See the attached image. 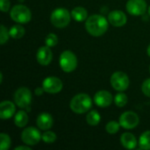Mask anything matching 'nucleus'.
Masks as SVG:
<instances>
[{"label": "nucleus", "mask_w": 150, "mask_h": 150, "mask_svg": "<svg viewBox=\"0 0 150 150\" xmlns=\"http://www.w3.org/2000/svg\"><path fill=\"white\" fill-rule=\"evenodd\" d=\"M44 92H45V91H44L43 87H37L34 90V93L36 96H41V95H43Z\"/></svg>", "instance_id": "7c9ffc66"}, {"label": "nucleus", "mask_w": 150, "mask_h": 150, "mask_svg": "<svg viewBox=\"0 0 150 150\" xmlns=\"http://www.w3.org/2000/svg\"><path fill=\"white\" fill-rule=\"evenodd\" d=\"M112 95L108 91H99L94 95V102L95 104L101 108L108 107L112 105L113 101Z\"/></svg>", "instance_id": "f8f14e48"}, {"label": "nucleus", "mask_w": 150, "mask_h": 150, "mask_svg": "<svg viewBox=\"0 0 150 150\" xmlns=\"http://www.w3.org/2000/svg\"><path fill=\"white\" fill-rule=\"evenodd\" d=\"M10 0H0V8L3 12H7L10 10Z\"/></svg>", "instance_id": "c756f323"}, {"label": "nucleus", "mask_w": 150, "mask_h": 150, "mask_svg": "<svg viewBox=\"0 0 150 150\" xmlns=\"http://www.w3.org/2000/svg\"><path fill=\"white\" fill-rule=\"evenodd\" d=\"M147 54H148V55L150 57V44L149 45L148 48H147Z\"/></svg>", "instance_id": "473e14b6"}, {"label": "nucleus", "mask_w": 150, "mask_h": 150, "mask_svg": "<svg viewBox=\"0 0 150 150\" xmlns=\"http://www.w3.org/2000/svg\"><path fill=\"white\" fill-rule=\"evenodd\" d=\"M36 124H37V127H39V129L47 131V130H49L53 127L54 120L50 113L41 112L37 117Z\"/></svg>", "instance_id": "2eb2a0df"}, {"label": "nucleus", "mask_w": 150, "mask_h": 150, "mask_svg": "<svg viewBox=\"0 0 150 150\" xmlns=\"http://www.w3.org/2000/svg\"><path fill=\"white\" fill-rule=\"evenodd\" d=\"M9 33H10V36L12 39L18 40L24 36L25 28L21 25H14L11 27V29L9 30Z\"/></svg>", "instance_id": "4be33fe9"}, {"label": "nucleus", "mask_w": 150, "mask_h": 150, "mask_svg": "<svg viewBox=\"0 0 150 150\" xmlns=\"http://www.w3.org/2000/svg\"><path fill=\"white\" fill-rule=\"evenodd\" d=\"M126 9L130 15L142 16L147 11V3L145 0H128Z\"/></svg>", "instance_id": "9b49d317"}, {"label": "nucleus", "mask_w": 150, "mask_h": 150, "mask_svg": "<svg viewBox=\"0 0 150 150\" xmlns=\"http://www.w3.org/2000/svg\"><path fill=\"white\" fill-rule=\"evenodd\" d=\"M3 82V73H0V83Z\"/></svg>", "instance_id": "72a5a7b5"}, {"label": "nucleus", "mask_w": 150, "mask_h": 150, "mask_svg": "<svg viewBox=\"0 0 150 150\" xmlns=\"http://www.w3.org/2000/svg\"><path fill=\"white\" fill-rule=\"evenodd\" d=\"M10 16L11 18L18 24H26L32 18V12L25 5L17 4L11 8Z\"/></svg>", "instance_id": "20e7f679"}, {"label": "nucleus", "mask_w": 150, "mask_h": 150, "mask_svg": "<svg viewBox=\"0 0 150 150\" xmlns=\"http://www.w3.org/2000/svg\"><path fill=\"white\" fill-rule=\"evenodd\" d=\"M142 91L146 97L150 98V78L146 79L142 85Z\"/></svg>", "instance_id": "c85d7f7f"}, {"label": "nucleus", "mask_w": 150, "mask_h": 150, "mask_svg": "<svg viewBox=\"0 0 150 150\" xmlns=\"http://www.w3.org/2000/svg\"><path fill=\"white\" fill-rule=\"evenodd\" d=\"M58 43V37L56 34L54 33H48L47 36H46V39H45V44L49 47H54L55 45H57Z\"/></svg>", "instance_id": "bb28decb"}, {"label": "nucleus", "mask_w": 150, "mask_h": 150, "mask_svg": "<svg viewBox=\"0 0 150 150\" xmlns=\"http://www.w3.org/2000/svg\"><path fill=\"white\" fill-rule=\"evenodd\" d=\"M92 106V100L86 93H79L73 97L69 103V107L75 113L82 114L88 112Z\"/></svg>", "instance_id": "f03ea898"}, {"label": "nucleus", "mask_w": 150, "mask_h": 150, "mask_svg": "<svg viewBox=\"0 0 150 150\" xmlns=\"http://www.w3.org/2000/svg\"><path fill=\"white\" fill-rule=\"evenodd\" d=\"M120 127L124 129H134L135 128L140 122V118L138 114L132 111H127L123 112L119 119Z\"/></svg>", "instance_id": "1a4fd4ad"}, {"label": "nucleus", "mask_w": 150, "mask_h": 150, "mask_svg": "<svg viewBox=\"0 0 150 150\" xmlns=\"http://www.w3.org/2000/svg\"><path fill=\"white\" fill-rule=\"evenodd\" d=\"M138 144L141 149L150 150V130L145 131L140 136Z\"/></svg>", "instance_id": "412c9836"}, {"label": "nucleus", "mask_w": 150, "mask_h": 150, "mask_svg": "<svg viewBox=\"0 0 150 150\" xmlns=\"http://www.w3.org/2000/svg\"><path fill=\"white\" fill-rule=\"evenodd\" d=\"M109 21L103 15L93 14L87 18L85 21V28L89 34L94 37L104 35L107 29Z\"/></svg>", "instance_id": "f257e3e1"}, {"label": "nucleus", "mask_w": 150, "mask_h": 150, "mask_svg": "<svg viewBox=\"0 0 150 150\" xmlns=\"http://www.w3.org/2000/svg\"><path fill=\"white\" fill-rule=\"evenodd\" d=\"M41 139H42V134H40V130H38L33 127H26L21 133L22 142L28 146L37 145Z\"/></svg>", "instance_id": "6e6552de"}, {"label": "nucleus", "mask_w": 150, "mask_h": 150, "mask_svg": "<svg viewBox=\"0 0 150 150\" xmlns=\"http://www.w3.org/2000/svg\"><path fill=\"white\" fill-rule=\"evenodd\" d=\"M71 16L76 21L83 22V21L87 19L88 12H87L85 8H83L82 6H77V7H75L71 11Z\"/></svg>", "instance_id": "a211bd4d"}, {"label": "nucleus", "mask_w": 150, "mask_h": 150, "mask_svg": "<svg viewBox=\"0 0 150 150\" xmlns=\"http://www.w3.org/2000/svg\"><path fill=\"white\" fill-rule=\"evenodd\" d=\"M108 21L113 26L121 27L127 24V18L122 11L114 10L108 14Z\"/></svg>", "instance_id": "4468645a"}, {"label": "nucleus", "mask_w": 150, "mask_h": 150, "mask_svg": "<svg viewBox=\"0 0 150 150\" xmlns=\"http://www.w3.org/2000/svg\"><path fill=\"white\" fill-rule=\"evenodd\" d=\"M42 87L45 92L49 94L59 93L63 87L62 80L56 76H47L42 82Z\"/></svg>", "instance_id": "9d476101"}, {"label": "nucleus", "mask_w": 150, "mask_h": 150, "mask_svg": "<svg viewBox=\"0 0 150 150\" xmlns=\"http://www.w3.org/2000/svg\"><path fill=\"white\" fill-rule=\"evenodd\" d=\"M127 96L123 91H119L114 97V103L118 107H124L127 104Z\"/></svg>", "instance_id": "5701e85b"}, {"label": "nucleus", "mask_w": 150, "mask_h": 150, "mask_svg": "<svg viewBox=\"0 0 150 150\" xmlns=\"http://www.w3.org/2000/svg\"><path fill=\"white\" fill-rule=\"evenodd\" d=\"M110 83L112 87L117 91H125L129 86V77L122 71H116L111 76Z\"/></svg>", "instance_id": "0eeeda50"}, {"label": "nucleus", "mask_w": 150, "mask_h": 150, "mask_svg": "<svg viewBox=\"0 0 150 150\" xmlns=\"http://www.w3.org/2000/svg\"><path fill=\"white\" fill-rule=\"evenodd\" d=\"M14 103L20 109L28 110L32 103V92L26 87L18 88L13 95Z\"/></svg>", "instance_id": "423d86ee"}, {"label": "nucleus", "mask_w": 150, "mask_h": 150, "mask_svg": "<svg viewBox=\"0 0 150 150\" xmlns=\"http://www.w3.org/2000/svg\"><path fill=\"white\" fill-rule=\"evenodd\" d=\"M59 64L62 70L66 73H70L77 67V58L72 51L65 50L60 55Z\"/></svg>", "instance_id": "39448f33"}, {"label": "nucleus", "mask_w": 150, "mask_h": 150, "mask_svg": "<svg viewBox=\"0 0 150 150\" xmlns=\"http://www.w3.org/2000/svg\"><path fill=\"white\" fill-rule=\"evenodd\" d=\"M149 74H150V65H149Z\"/></svg>", "instance_id": "c9c22d12"}, {"label": "nucleus", "mask_w": 150, "mask_h": 150, "mask_svg": "<svg viewBox=\"0 0 150 150\" xmlns=\"http://www.w3.org/2000/svg\"><path fill=\"white\" fill-rule=\"evenodd\" d=\"M71 13L66 8H56L53 11L50 17V21L54 27H66L71 19Z\"/></svg>", "instance_id": "7ed1b4c3"}, {"label": "nucleus", "mask_w": 150, "mask_h": 150, "mask_svg": "<svg viewBox=\"0 0 150 150\" xmlns=\"http://www.w3.org/2000/svg\"><path fill=\"white\" fill-rule=\"evenodd\" d=\"M148 12H149V15L150 16V6L149 7V10H148Z\"/></svg>", "instance_id": "f704fd0d"}, {"label": "nucleus", "mask_w": 150, "mask_h": 150, "mask_svg": "<svg viewBox=\"0 0 150 150\" xmlns=\"http://www.w3.org/2000/svg\"><path fill=\"white\" fill-rule=\"evenodd\" d=\"M9 36H10V33L7 30V28L4 25H1V29H0V44L1 45H4L5 42L8 41Z\"/></svg>", "instance_id": "cd10ccee"}, {"label": "nucleus", "mask_w": 150, "mask_h": 150, "mask_svg": "<svg viewBox=\"0 0 150 150\" xmlns=\"http://www.w3.org/2000/svg\"><path fill=\"white\" fill-rule=\"evenodd\" d=\"M36 59L37 62L42 66H47L53 59V53L49 47L42 46L40 47L36 53Z\"/></svg>", "instance_id": "ddd939ff"}, {"label": "nucleus", "mask_w": 150, "mask_h": 150, "mask_svg": "<svg viewBox=\"0 0 150 150\" xmlns=\"http://www.w3.org/2000/svg\"><path fill=\"white\" fill-rule=\"evenodd\" d=\"M120 142L127 149H134L138 144L135 136L131 133H124L120 137Z\"/></svg>", "instance_id": "f3484780"}, {"label": "nucleus", "mask_w": 150, "mask_h": 150, "mask_svg": "<svg viewBox=\"0 0 150 150\" xmlns=\"http://www.w3.org/2000/svg\"><path fill=\"white\" fill-rule=\"evenodd\" d=\"M101 120V116L99 112L96 110H91L86 115V121L90 126H97Z\"/></svg>", "instance_id": "aec40b11"}, {"label": "nucleus", "mask_w": 150, "mask_h": 150, "mask_svg": "<svg viewBox=\"0 0 150 150\" xmlns=\"http://www.w3.org/2000/svg\"><path fill=\"white\" fill-rule=\"evenodd\" d=\"M15 150H32V149L28 145H26V146H18L15 148Z\"/></svg>", "instance_id": "2f4dec72"}, {"label": "nucleus", "mask_w": 150, "mask_h": 150, "mask_svg": "<svg viewBox=\"0 0 150 150\" xmlns=\"http://www.w3.org/2000/svg\"><path fill=\"white\" fill-rule=\"evenodd\" d=\"M16 107L14 103L9 100L2 101L0 104V118L2 120H8L14 115Z\"/></svg>", "instance_id": "dca6fc26"}, {"label": "nucleus", "mask_w": 150, "mask_h": 150, "mask_svg": "<svg viewBox=\"0 0 150 150\" xmlns=\"http://www.w3.org/2000/svg\"><path fill=\"white\" fill-rule=\"evenodd\" d=\"M11 141L10 136L7 134L1 133L0 134V149L8 150L11 147Z\"/></svg>", "instance_id": "b1692460"}, {"label": "nucleus", "mask_w": 150, "mask_h": 150, "mask_svg": "<svg viewBox=\"0 0 150 150\" xmlns=\"http://www.w3.org/2000/svg\"><path fill=\"white\" fill-rule=\"evenodd\" d=\"M28 120H29V118H28L26 112L23 111L22 109L18 111L14 116V124L18 127H25L27 125Z\"/></svg>", "instance_id": "6ab92c4d"}, {"label": "nucleus", "mask_w": 150, "mask_h": 150, "mask_svg": "<svg viewBox=\"0 0 150 150\" xmlns=\"http://www.w3.org/2000/svg\"><path fill=\"white\" fill-rule=\"evenodd\" d=\"M57 139L56 134L50 130H47L42 134V141L47 144H52L54 143Z\"/></svg>", "instance_id": "a878e982"}, {"label": "nucleus", "mask_w": 150, "mask_h": 150, "mask_svg": "<svg viewBox=\"0 0 150 150\" xmlns=\"http://www.w3.org/2000/svg\"><path fill=\"white\" fill-rule=\"evenodd\" d=\"M120 124L115 120H111L105 125V131L110 134H114L119 132Z\"/></svg>", "instance_id": "393cba45"}]
</instances>
